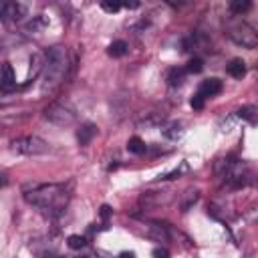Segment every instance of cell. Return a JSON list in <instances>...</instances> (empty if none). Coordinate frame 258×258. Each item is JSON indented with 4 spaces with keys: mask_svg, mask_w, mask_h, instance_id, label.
Listing matches in <instances>:
<instances>
[{
    "mask_svg": "<svg viewBox=\"0 0 258 258\" xmlns=\"http://www.w3.org/2000/svg\"><path fill=\"white\" fill-rule=\"evenodd\" d=\"M69 71V50L62 44H54L44 50L42 67V91H54L67 77Z\"/></svg>",
    "mask_w": 258,
    "mask_h": 258,
    "instance_id": "obj_1",
    "label": "cell"
},
{
    "mask_svg": "<svg viewBox=\"0 0 258 258\" xmlns=\"http://www.w3.org/2000/svg\"><path fill=\"white\" fill-rule=\"evenodd\" d=\"M24 200L44 212L58 214L67 206L69 194L62 183H44V185H34L30 191H26Z\"/></svg>",
    "mask_w": 258,
    "mask_h": 258,
    "instance_id": "obj_2",
    "label": "cell"
},
{
    "mask_svg": "<svg viewBox=\"0 0 258 258\" xmlns=\"http://www.w3.org/2000/svg\"><path fill=\"white\" fill-rule=\"evenodd\" d=\"M224 30L228 34L230 40H234L238 46H244V48H254L258 46V32L242 18H236V16H230L226 22H224Z\"/></svg>",
    "mask_w": 258,
    "mask_h": 258,
    "instance_id": "obj_3",
    "label": "cell"
},
{
    "mask_svg": "<svg viewBox=\"0 0 258 258\" xmlns=\"http://www.w3.org/2000/svg\"><path fill=\"white\" fill-rule=\"evenodd\" d=\"M10 147H12V151L22 153V155H44V153H50L52 151V147L44 139H40L36 135L16 137V139L10 141Z\"/></svg>",
    "mask_w": 258,
    "mask_h": 258,
    "instance_id": "obj_4",
    "label": "cell"
},
{
    "mask_svg": "<svg viewBox=\"0 0 258 258\" xmlns=\"http://www.w3.org/2000/svg\"><path fill=\"white\" fill-rule=\"evenodd\" d=\"M42 115H44V119H46L48 123H52V125H56V127H71V125L77 123L75 111H73L69 105H64V103H50V105L44 109Z\"/></svg>",
    "mask_w": 258,
    "mask_h": 258,
    "instance_id": "obj_5",
    "label": "cell"
},
{
    "mask_svg": "<svg viewBox=\"0 0 258 258\" xmlns=\"http://www.w3.org/2000/svg\"><path fill=\"white\" fill-rule=\"evenodd\" d=\"M22 12H24V8L20 4H16V2H4L0 6V18H2V22L16 20V18L22 16Z\"/></svg>",
    "mask_w": 258,
    "mask_h": 258,
    "instance_id": "obj_6",
    "label": "cell"
},
{
    "mask_svg": "<svg viewBox=\"0 0 258 258\" xmlns=\"http://www.w3.org/2000/svg\"><path fill=\"white\" fill-rule=\"evenodd\" d=\"M0 89L4 93H10L16 89V77H14V71L8 62L2 64V79H0Z\"/></svg>",
    "mask_w": 258,
    "mask_h": 258,
    "instance_id": "obj_7",
    "label": "cell"
},
{
    "mask_svg": "<svg viewBox=\"0 0 258 258\" xmlns=\"http://www.w3.org/2000/svg\"><path fill=\"white\" fill-rule=\"evenodd\" d=\"M220 91H222V81H220V79H206V81H202L198 93H200L204 99H208V97H216Z\"/></svg>",
    "mask_w": 258,
    "mask_h": 258,
    "instance_id": "obj_8",
    "label": "cell"
},
{
    "mask_svg": "<svg viewBox=\"0 0 258 258\" xmlns=\"http://www.w3.org/2000/svg\"><path fill=\"white\" fill-rule=\"evenodd\" d=\"M95 135H97V125H93V123H83V125L79 127V131H77L79 145H89Z\"/></svg>",
    "mask_w": 258,
    "mask_h": 258,
    "instance_id": "obj_9",
    "label": "cell"
},
{
    "mask_svg": "<svg viewBox=\"0 0 258 258\" xmlns=\"http://www.w3.org/2000/svg\"><path fill=\"white\" fill-rule=\"evenodd\" d=\"M226 71H228L230 77H234V79H242V77L246 75V62H244L242 58H232Z\"/></svg>",
    "mask_w": 258,
    "mask_h": 258,
    "instance_id": "obj_10",
    "label": "cell"
},
{
    "mask_svg": "<svg viewBox=\"0 0 258 258\" xmlns=\"http://www.w3.org/2000/svg\"><path fill=\"white\" fill-rule=\"evenodd\" d=\"M236 115H238L240 119L248 121V123H256V121H258V111H256L254 105H244V107H240V109L236 111Z\"/></svg>",
    "mask_w": 258,
    "mask_h": 258,
    "instance_id": "obj_11",
    "label": "cell"
},
{
    "mask_svg": "<svg viewBox=\"0 0 258 258\" xmlns=\"http://www.w3.org/2000/svg\"><path fill=\"white\" fill-rule=\"evenodd\" d=\"M127 50H129V44L125 40H115V42L109 44L107 54L109 56H123V54H127Z\"/></svg>",
    "mask_w": 258,
    "mask_h": 258,
    "instance_id": "obj_12",
    "label": "cell"
},
{
    "mask_svg": "<svg viewBox=\"0 0 258 258\" xmlns=\"http://www.w3.org/2000/svg\"><path fill=\"white\" fill-rule=\"evenodd\" d=\"M230 12L234 14V16H242L244 12H248L250 8H252V4L248 2V0H234V2H230Z\"/></svg>",
    "mask_w": 258,
    "mask_h": 258,
    "instance_id": "obj_13",
    "label": "cell"
},
{
    "mask_svg": "<svg viewBox=\"0 0 258 258\" xmlns=\"http://www.w3.org/2000/svg\"><path fill=\"white\" fill-rule=\"evenodd\" d=\"M185 73H187L185 69H171V71L167 73V83H169V87H177V85H181Z\"/></svg>",
    "mask_w": 258,
    "mask_h": 258,
    "instance_id": "obj_14",
    "label": "cell"
},
{
    "mask_svg": "<svg viewBox=\"0 0 258 258\" xmlns=\"http://www.w3.org/2000/svg\"><path fill=\"white\" fill-rule=\"evenodd\" d=\"M127 149H129L131 153H135V155H141V153H145L147 145H145V141H143L141 137H131V139L127 141Z\"/></svg>",
    "mask_w": 258,
    "mask_h": 258,
    "instance_id": "obj_15",
    "label": "cell"
},
{
    "mask_svg": "<svg viewBox=\"0 0 258 258\" xmlns=\"http://www.w3.org/2000/svg\"><path fill=\"white\" fill-rule=\"evenodd\" d=\"M198 189H187L185 194H183V200H181V212H187L189 210V206H194L196 202H198Z\"/></svg>",
    "mask_w": 258,
    "mask_h": 258,
    "instance_id": "obj_16",
    "label": "cell"
},
{
    "mask_svg": "<svg viewBox=\"0 0 258 258\" xmlns=\"http://www.w3.org/2000/svg\"><path fill=\"white\" fill-rule=\"evenodd\" d=\"M181 125L179 123H169V125H165L163 127V135L167 137V139H179L181 137Z\"/></svg>",
    "mask_w": 258,
    "mask_h": 258,
    "instance_id": "obj_17",
    "label": "cell"
},
{
    "mask_svg": "<svg viewBox=\"0 0 258 258\" xmlns=\"http://www.w3.org/2000/svg\"><path fill=\"white\" fill-rule=\"evenodd\" d=\"M67 244H69L71 250H81V248L87 246V238L85 236H79V234H71L67 238Z\"/></svg>",
    "mask_w": 258,
    "mask_h": 258,
    "instance_id": "obj_18",
    "label": "cell"
},
{
    "mask_svg": "<svg viewBox=\"0 0 258 258\" xmlns=\"http://www.w3.org/2000/svg\"><path fill=\"white\" fill-rule=\"evenodd\" d=\"M202 69H204V60H202V58H191V60L187 62V67H185L187 73H200Z\"/></svg>",
    "mask_w": 258,
    "mask_h": 258,
    "instance_id": "obj_19",
    "label": "cell"
},
{
    "mask_svg": "<svg viewBox=\"0 0 258 258\" xmlns=\"http://www.w3.org/2000/svg\"><path fill=\"white\" fill-rule=\"evenodd\" d=\"M183 171H187V163H181V167H175V169H171V171H169V173H165L161 179H173V177L181 175Z\"/></svg>",
    "mask_w": 258,
    "mask_h": 258,
    "instance_id": "obj_20",
    "label": "cell"
},
{
    "mask_svg": "<svg viewBox=\"0 0 258 258\" xmlns=\"http://www.w3.org/2000/svg\"><path fill=\"white\" fill-rule=\"evenodd\" d=\"M101 8H103L105 12H117V10L123 8V6L117 4V2H101Z\"/></svg>",
    "mask_w": 258,
    "mask_h": 258,
    "instance_id": "obj_21",
    "label": "cell"
},
{
    "mask_svg": "<svg viewBox=\"0 0 258 258\" xmlns=\"http://www.w3.org/2000/svg\"><path fill=\"white\" fill-rule=\"evenodd\" d=\"M204 101H206V99H204L200 93H196V95L191 97V101H189V103H191V107H194V109H202V107H204Z\"/></svg>",
    "mask_w": 258,
    "mask_h": 258,
    "instance_id": "obj_22",
    "label": "cell"
},
{
    "mask_svg": "<svg viewBox=\"0 0 258 258\" xmlns=\"http://www.w3.org/2000/svg\"><path fill=\"white\" fill-rule=\"evenodd\" d=\"M151 254H153V258H169V252L165 248H155Z\"/></svg>",
    "mask_w": 258,
    "mask_h": 258,
    "instance_id": "obj_23",
    "label": "cell"
},
{
    "mask_svg": "<svg viewBox=\"0 0 258 258\" xmlns=\"http://www.w3.org/2000/svg\"><path fill=\"white\" fill-rule=\"evenodd\" d=\"M111 212H113V210H111L109 206H101V218H103V222H105V224H107V220H109Z\"/></svg>",
    "mask_w": 258,
    "mask_h": 258,
    "instance_id": "obj_24",
    "label": "cell"
},
{
    "mask_svg": "<svg viewBox=\"0 0 258 258\" xmlns=\"http://www.w3.org/2000/svg\"><path fill=\"white\" fill-rule=\"evenodd\" d=\"M117 258H135V254L133 252H121Z\"/></svg>",
    "mask_w": 258,
    "mask_h": 258,
    "instance_id": "obj_25",
    "label": "cell"
}]
</instances>
